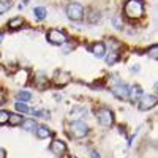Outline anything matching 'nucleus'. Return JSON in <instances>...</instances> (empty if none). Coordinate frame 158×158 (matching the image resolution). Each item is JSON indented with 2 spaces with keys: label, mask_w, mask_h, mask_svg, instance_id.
Listing matches in <instances>:
<instances>
[{
  "label": "nucleus",
  "mask_w": 158,
  "mask_h": 158,
  "mask_svg": "<svg viewBox=\"0 0 158 158\" xmlns=\"http://www.w3.org/2000/svg\"><path fill=\"white\" fill-rule=\"evenodd\" d=\"M104 60H106L108 65H114L118 62V52L117 51H111L108 56H104Z\"/></svg>",
  "instance_id": "a211bd4d"
},
{
  "label": "nucleus",
  "mask_w": 158,
  "mask_h": 158,
  "mask_svg": "<svg viewBox=\"0 0 158 158\" xmlns=\"http://www.w3.org/2000/svg\"><path fill=\"white\" fill-rule=\"evenodd\" d=\"M24 2H25V3H27V2H29V0H24Z\"/></svg>",
  "instance_id": "7c9ffc66"
},
{
  "label": "nucleus",
  "mask_w": 158,
  "mask_h": 158,
  "mask_svg": "<svg viewBox=\"0 0 158 158\" xmlns=\"http://www.w3.org/2000/svg\"><path fill=\"white\" fill-rule=\"evenodd\" d=\"M100 19H101V13L97 11V10H92V11L89 13V16H87V22H89V24H97Z\"/></svg>",
  "instance_id": "f3484780"
},
{
  "label": "nucleus",
  "mask_w": 158,
  "mask_h": 158,
  "mask_svg": "<svg viewBox=\"0 0 158 158\" xmlns=\"http://www.w3.org/2000/svg\"><path fill=\"white\" fill-rule=\"evenodd\" d=\"M65 13H67L68 19L73 21V22H79V21L84 19V6L77 2L68 3L67 8H65Z\"/></svg>",
  "instance_id": "f03ea898"
},
{
  "label": "nucleus",
  "mask_w": 158,
  "mask_h": 158,
  "mask_svg": "<svg viewBox=\"0 0 158 158\" xmlns=\"http://www.w3.org/2000/svg\"><path fill=\"white\" fill-rule=\"evenodd\" d=\"M156 104V95H142L138 101V108L141 111H149Z\"/></svg>",
  "instance_id": "423d86ee"
},
{
  "label": "nucleus",
  "mask_w": 158,
  "mask_h": 158,
  "mask_svg": "<svg viewBox=\"0 0 158 158\" xmlns=\"http://www.w3.org/2000/svg\"><path fill=\"white\" fill-rule=\"evenodd\" d=\"M46 15H48L46 8H43V6H36V8H33V16H35L38 21H43V19L46 18Z\"/></svg>",
  "instance_id": "6ab92c4d"
},
{
  "label": "nucleus",
  "mask_w": 158,
  "mask_h": 158,
  "mask_svg": "<svg viewBox=\"0 0 158 158\" xmlns=\"http://www.w3.org/2000/svg\"><path fill=\"white\" fill-rule=\"evenodd\" d=\"M97 120L100 122V125L103 127H112L114 125V112L109 108H100L97 112Z\"/></svg>",
  "instance_id": "20e7f679"
},
{
  "label": "nucleus",
  "mask_w": 158,
  "mask_h": 158,
  "mask_svg": "<svg viewBox=\"0 0 158 158\" xmlns=\"http://www.w3.org/2000/svg\"><path fill=\"white\" fill-rule=\"evenodd\" d=\"M156 51H158V48H156V44H153L152 48H150V52H149V56L152 57V59H156L158 56H156Z\"/></svg>",
  "instance_id": "bb28decb"
},
{
  "label": "nucleus",
  "mask_w": 158,
  "mask_h": 158,
  "mask_svg": "<svg viewBox=\"0 0 158 158\" xmlns=\"http://www.w3.org/2000/svg\"><path fill=\"white\" fill-rule=\"evenodd\" d=\"M0 158H6V152L3 149H0Z\"/></svg>",
  "instance_id": "c85d7f7f"
},
{
  "label": "nucleus",
  "mask_w": 158,
  "mask_h": 158,
  "mask_svg": "<svg viewBox=\"0 0 158 158\" xmlns=\"http://www.w3.org/2000/svg\"><path fill=\"white\" fill-rule=\"evenodd\" d=\"M32 114H35L36 117H41V118H49V111H44V109H33Z\"/></svg>",
  "instance_id": "a878e982"
},
{
  "label": "nucleus",
  "mask_w": 158,
  "mask_h": 158,
  "mask_svg": "<svg viewBox=\"0 0 158 158\" xmlns=\"http://www.w3.org/2000/svg\"><path fill=\"white\" fill-rule=\"evenodd\" d=\"M16 100L25 103V101L32 100V94H30V92H27V90H21V92H18V94H16Z\"/></svg>",
  "instance_id": "aec40b11"
},
{
  "label": "nucleus",
  "mask_w": 158,
  "mask_h": 158,
  "mask_svg": "<svg viewBox=\"0 0 158 158\" xmlns=\"http://www.w3.org/2000/svg\"><path fill=\"white\" fill-rule=\"evenodd\" d=\"M21 127H22V130H25V131H35L36 127H38V123L35 122V118H24L22 123H21Z\"/></svg>",
  "instance_id": "4468645a"
},
{
  "label": "nucleus",
  "mask_w": 158,
  "mask_h": 158,
  "mask_svg": "<svg viewBox=\"0 0 158 158\" xmlns=\"http://www.w3.org/2000/svg\"><path fill=\"white\" fill-rule=\"evenodd\" d=\"M49 150L54 155H63L65 152H67V144H65L62 139H54L49 146Z\"/></svg>",
  "instance_id": "6e6552de"
},
{
  "label": "nucleus",
  "mask_w": 158,
  "mask_h": 158,
  "mask_svg": "<svg viewBox=\"0 0 158 158\" xmlns=\"http://www.w3.org/2000/svg\"><path fill=\"white\" fill-rule=\"evenodd\" d=\"M142 95H144V94H142L141 85L135 84V85L128 87V98H127V100H130L131 103H138V101H139V98H141Z\"/></svg>",
  "instance_id": "1a4fd4ad"
},
{
  "label": "nucleus",
  "mask_w": 158,
  "mask_h": 158,
  "mask_svg": "<svg viewBox=\"0 0 158 158\" xmlns=\"http://www.w3.org/2000/svg\"><path fill=\"white\" fill-rule=\"evenodd\" d=\"M111 92H112V95H114L115 98H118V100H127V98H128V85L123 84V82L115 84V85L111 89Z\"/></svg>",
  "instance_id": "0eeeda50"
},
{
  "label": "nucleus",
  "mask_w": 158,
  "mask_h": 158,
  "mask_svg": "<svg viewBox=\"0 0 158 158\" xmlns=\"http://www.w3.org/2000/svg\"><path fill=\"white\" fill-rule=\"evenodd\" d=\"M111 22H112V25H114L117 30H122L123 29V24H122V18L120 16H114Z\"/></svg>",
  "instance_id": "b1692460"
},
{
  "label": "nucleus",
  "mask_w": 158,
  "mask_h": 158,
  "mask_svg": "<svg viewBox=\"0 0 158 158\" xmlns=\"http://www.w3.org/2000/svg\"><path fill=\"white\" fill-rule=\"evenodd\" d=\"M48 38V41L52 43V44H57V46H62L68 41V36L67 33H65L63 30H59V29H51L46 35Z\"/></svg>",
  "instance_id": "39448f33"
},
{
  "label": "nucleus",
  "mask_w": 158,
  "mask_h": 158,
  "mask_svg": "<svg viewBox=\"0 0 158 158\" xmlns=\"http://www.w3.org/2000/svg\"><path fill=\"white\" fill-rule=\"evenodd\" d=\"M123 13L130 19H139L144 15V3L141 0H127V3L123 6Z\"/></svg>",
  "instance_id": "f257e3e1"
},
{
  "label": "nucleus",
  "mask_w": 158,
  "mask_h": 158,
  "mask_svg": "<svg viewBox=\"0 0 158 158\" xmlns=\"http://www.w3.org/2000/svg\"><path fill=\"white\" fill-rule=\"evenodd\" d=\"M22 24H24V19H22L21 16H18V18H13V19H10V22H8V27H10V29H19Z\"/></svg>",
  "instance_id": "412c9836"
},
{
  "label": "nucleus",
  "mask_w": 158,
  "mask_h": 158,
  "mask_svg": "<svg viewBox=\"0 0 158 158\" xmlns=\"http://www.w3.org/2000/svg\"><path fill=\"white\" fill-rule=\"evenodd\" d=\"M35 135H36L38 139H48V138L52 136V131H51V128H48L46 125H38L36 130H35Z\"/></svg>",
  "instance_id": "ddd939ff"
},
{
  "label": "nucleus",
  "mask_w": 158,
  "mask_h": 158,
  "mask_svg": "<svg viewBox=\"0 0 158 158\" xmlns=\"http://www.w3.org/2000/svg\"><path fill=\"white\" fill-rule=\"evenodd\" d=\"M24 120V117L21 114H10V118H8V123L11 127H19Z\"/></svg>",
  "instance_id": "dca6fc26"
},
{
  "label": "nucleus",
  "mask_w": 158,
  "mask_h": 158,
  "mask_svg": "<svg viewBox=\"0 0 158 158\" xmlns=\"http://www.w3.org/2000/svg\"><path fill=\"white\" fill-rule=\"evenodd\" d=\"M90 52L94 54L97 59H104V56H106V44L104 43H95L94 46L90 48Z\"/></svg>",
  "instance_id": "9b49d317"
},
{
  "label": "nucleus",
  "mask_w": 158,
  "mask_h": 158,
  "mask_svg": "<svg viewBox=\"0 0 158 158\" xmlns=\"http://www.w3.org/2000/svg\"><path fill=\"white\" fill-rule=\"evenodd\" d=\"M70 135H71L73 138H76V139L85 138V136L89 135V127H87V123L82 122V120H74V122H71V125H70Z\"/></svg>",
  "instance_id": "7ed1b4c3"
},
{
  "label": "nucleus",
  "mask_w": 158,
  "mask_h": 158,
  "mask_svg": "<svg viewBox=\"0 0 158 158\" xmlns=\"http://www.w3.org/2000/svg\"><path fill=\"white\" fill-rule=\"evenodd\" d=\"M2 40H3V33L0 32V44H2Z\"/></svg>",
  "instance_id": "c756f323"
},
{
  "label": "nucleus",
  "mask_w": 158,
  "mask_h": 158,
  "mask_svg": "<svg viewBox=\"0 0 158 158\" xmlns=\"http://www.w3.org/2000/svg\"><path fill=\"white\" fill-rule=\"evenodd\" d=\"M15 109L18 111V112H22V114H32V108H29L25 103H22V101H16L15 103Z\"/></svg>",
  "instance_id": "2eb2a0df"
},
{
  "label": "nucleus",
  "mask_w": 158,
  "mask_h": 158,
  "mask_svg": "<svg viewBox=\"0 0 158 158\" xmlns=\"http://www.w3.org/2000/svg\"><path fill=\"white\" fill-rule=\"evenodd\" d=\"M71 81V74L70 73H67V71H57L56 73V76H54V84L56 85H67L68 82Z\"/></svg>",
  "instance_id": "9d476101"
},
{
  "label": "nucleus",
  "mask_w": 158,
  "mask_h": 158,
  "mask_svg": "<svg viewBox=\"0 0 158 158\" xmlns=\"http://www.w3.org/2000/svg\"><path fill=\"white\" fill-rule=\"evenodd\" d=\"M27 76H29V71L27 70H19L18 71V74L15 76V79H16V82H25L27 81Z\"/></svg>",
  "instance_id": "4be33fe9"
},
{
  "label": "nucleus",
  "mask_w": 158,
  "mask_h": 158,
  "mask_svg": "<svg viewBox=\"0 0 158 158\" xmlns=\"http://www.w3.org/2000/svg\"><path fill=\"white\" fill-rule=\"evenodd\" d=\"M8 118H10V112L8 111H5V109L0 111V125L8 123Z\"/></svg>",
  "instance_id": "393cba45"
},
{
  "label": "nucleus",
  "mask_w": 158,
  "mask_h": 158,
  "mask_svg": "<svg viewBox=\"0 0 158 158\" xmlns=\"http://www.w3.org/2000/svg\"><path fill=\"white\" fill-rule=\"evenodd\" d=\"M84 117H87V109L82 108V106H76V108H73L71 112H70L71 122H74V120H82Z\"/></svg>",
  "instance_id": "f8f14e48"
},
{
  "label": "nucleus",
  "mask_w": 158,
  "mask_h": 158,
  "mask_svg": "<svg viewBox=\"0 0 158 158\" xmlns=\"http://www.w3.org/2000/svg\"><path fill=\"white\" fill-rule=\"evenodd\" d=\"M90 158H101V155L97 150H94V152H90Z\"/></svg>",
  "instance_id": "cd10ccee"
},
{
  "label": "nucleus",
  "mask_w": 158,
  "mask_h": 158,
  "mask_svg": "<svg viewBox=\"0 0 158 158\" xmlns=\"http://www.w3.org/2000/svg\"><path fill=\"white\" fill-rule=\"evenodd\" d=\"M11 0H0V15H3V13H6L10 8H11Z\"/></svg>",
  "instance_id": "5701e85b"
}]
</instances>
